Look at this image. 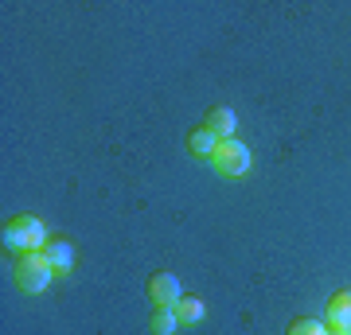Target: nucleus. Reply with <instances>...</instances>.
<instances>
[{
	"label": "nucleus",
	"mask_w": 351,
	"mask_h": 335,
	"mask_svg": "<svg viewBox=\"0 0 351 335\" xmlns=\"http://www.w3.org/2000/svg\"><path fill=\"white\" fill-rule=\"evenodd\" d=\"M324 323L332 327V332H351V288H339V293L328 297Z\"/></svg>",
	"instance_id": "39448f33"
},
{
	"label": "nucleus",
	"mask_w": 351,
	"mask_h": 335,
	"mask_svg": "<svg viewBox=\"0 0 351 335\" xmlns=\"http://www.w3.org/2000/svg\"><path fill=\"white\" fill-rule=\"evenodd\" d=\"M149 323H152V335H176V327H180V320H176L172 308H156Z\"/></svg>",
	"instance_id": "9b49d317"
},
{
	"label": "nucleus",
	"mask_w": 351,
	"mask_h": 335,
	"mask_svg": "<svg viewBox=\"0 0 351 335\" xmlns=\"http://www.w3.org/2000/svg\"><path fill=\"white\" fill-rule=\"evenodd\" d=\"M43 258H47V265L55 269V277H63L75 269V246L66 242V238H51L47 246H43Z\"/></svg>",
	"instance_id": "423d86ee"
},
{
	"label": "nucleus",
	"mask_w": 351,
	"mask_h": 335,
	"mask_svg": "<svg viewBox=\"0 0 351 335\" xmlns=\"http://www.w3.org/2000/svg\"><path fill=\"white\" fill-rule=\"evenodd\" d=\"M172 312H176V320L180 323H199L203 320V300L199 297H180Z\"/></svg>",
	"instance_id": "1a4fd4ad"
},
{
	"label": "nucleus",
	"mask_w": 351,
	"mask_h": 335,
	"mask_svg": "<svg viewBox=\"0 0 351 335\" xmlns=\"http://www.w3.org/2000/svg\"><path fill=\"white\" fill-rule=\"evenodd\" d=\"M215 149H219V137H215L207 125H199V129L188 133V152L191 156H215Z\"/></svg>",
	"instance_id": "6e6552de"
},
{
	"label": "nucleus",
	"mask_w": 351,
	"mask_h": 335,
	"mask_svg": "<svg viewBox=\"0 0 351 335\" xmlns=\"http://www.w3.org/2000/svg\"><path fill=\"white\" fill-rule=\"evenodd\" d=\"M211 164L219 168L223 175H246L250 172V149L242 145V140H219V149H215Z\"/></svg>",
	"instance_id": "7ed1b4c3"
},
{
	"label": "nucleus",
	"mask_w": 351,
	"mask_h": 335,
	"mask_svg": "<svg viewBox=\"0 0 351 335\" xmlns=\"http://www.w3.org/2000/svg\"><path fill=\"white\" fill-rule=\"evenodd\" d=\"M328 335H351V332H332V327H328Z\"/></svg>",
	"instance_id": "f8f14e48"
},
{
	"label": "nucleus",
	"mask_w": 351,
	"mask_h": 335,
	"mask_svg": "<svg viewBox=\"0 0 351 335\" xmlns=\"http://www.w3.org/2000/svg\"><path fill=\"white\" fill-rule=\"evenodd\" d=\"M285 335H328V323L316 316H297V320H289Z\"/></svg>",
	"instance_id": "9d476101"
},
{
	"label": "nucleus",
	"mask_w": 351,
	"mask_h": 335,
	"mask_svg": "<svg viewBox=\"0 0 351 335\" xmlns=\"http://www.w3.org/2000/svg\"><path fill=\"white\" fill-rule=\"evenodd\" d=\"M203 125H207L219 140H230V137H234V125H239V117H234V110H230V106H211V110H207V117H203Z\"/></svg>",
	"instance_id": "0eeeda50"
},
{
	"label": "nucleus",
	"mask_w": 351,
	"mask_h": 335,
	"mask_svg": "<svg viewBox=\"0 0 351 335\" xmlns=\"http://www.w3.org/2000/svg\"><path fill=\"white\" fill-rule=\"evenodd\" d=\"M149 297L156 308H176V300H180V277L160 269V273L149 277Z\"/></svg>",
	"instance_id": "20e7f679"
},
{
	"label": "nucleus",
	"mask_w": 351,
	"mask_h": 335,
	"mask_svg": "<svg viewBox=\"0 0 351 335\" xmlns=\"http://www.w3.org/2000/svg\"><path fill=\"white\" fill-rule=\"evenodd\" d=\"M12 277H16V285L24 288V293H43V288L51 285V277H55V269L47 265V258H43V249H27V253H16Z\"/></svg>",
	"instance_id": "f03ea898"
},
{
	"label": "nucleus",
	"mask_w": 351,
	"mask_h": 335,
	"mask_svg": "<svg viewBox=\"0 0 351 335\" xmlns=\"http://www.w3.org/2000/svg\"><path fill=\"white\" fill-rule=\"evenodd\" d=\"M4 246L16 249V253H27V249H43L47 246V230H43V223H39L36 214H12L8 223H4Z\"/></svg>",
	"instance_id": "f257e3e1"
}]
</instances>
